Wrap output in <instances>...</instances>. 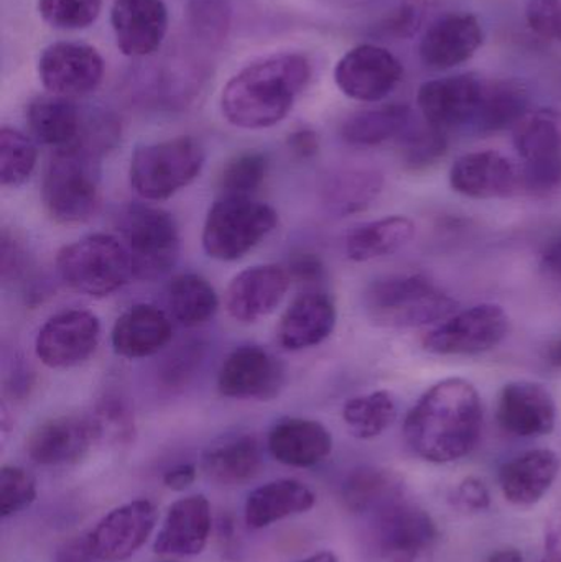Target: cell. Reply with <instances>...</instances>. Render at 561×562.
Masks as SVG:
<instances>
[{
  "label": "cell",
  "instance_id": "1",
  "mask_svg": "<svg viewBox=\"0 0 561 562\" xmlns=\"http://www.w3.org/2000/svg\"><path fill=\"white\" fill-rule=\"evenodd\" d=\"M483 405L473 383L447 379L431 386L405 418L408 448L427 462L448 464L476 449Z\"/></svg>",
  "mask_w": 561,
  "mask_h": 562
},
{
  "label": "cell",
  "instance_id": "2",
  "mask_svg": "<svg viewBox=\"0 0 561 562\" xmlns=\"http://www.w3.org/2000/svg\"><path fill=\"white\" fill-rule=\"evenodd\" d=\"M310 78L312 65L302 53L267 56L229 79L221 94V111L234 127H273L290 114Z\"/></svg>",
  "mask_w": 561,
  "mask_h": 562
},
{
  "label": "cell",
  "instance_id": "3",
  "mask_svg": "<svg viewBox=\"0 0 561 562\" xmlns=\"http://www.w3.org/2000/svg\"><path fill=\"white\" fill-rule=\"evenodd\" d=\"M101 155L85 145L53 151L42 198L46 213L59 224H81L98 213L101 204Z\"/></svg>",
  "mask_w": 561,
  "mask_h": 562
},
{
  "label": "cell",
  "instance_id": "4",
  "mask_svg": "<svg viewBox=\"0 0 561 562\" xmlns=\"http://www.w3.org/2000/svg\"><path fill=\"white\" fill-rule=\"evenodd\" d=\"M114 226L137 279H158L173 269L180 257V231L170 213L150 204H124L115 213Z\"/></svg>",
  "mask_w": 561,
  "mask_h": 562
},
{
  "label": "cell",
  "instance_id": "5",
  "mask_svg": "<svg viewBox=\"0 0 561 562\" xmlns=\"http://www.w3.org/2000/svg\"><path fill=\"white\" fill-rule=\"evenodd\" d=\"M56 269L71 290L91 297L109 296L137 279L124 244L105 234L82 237L63 247Z\"/></svg>",
  "mask_w": 561,
  "mask_h": 562
},
{
  "label": "cell",
  "instance_id": "6",
  "mask_svg": "<svg viewBox=\"0 0 561 562\" xmlns=\"http://www.w3.org/2000/svg\"><path fill=\"white\" fill-rule=\"evenodd\" d=\"M453 307V300L422 276L378 280L364 293L366 314L384 327L427 326L447 317Z\"/></svg>",
  "mask_w": 561,
  "mask_h": 562
},
{
  "label": "cell",
  "instance_id": "7",
  "mask_svg": "<svg viewBox=\"0 0 561 562\" xmlns=\"http://www.w3.org/2000/svg\"><path fill=\"white\" fill-rule=\"evenodd\" d=\"M204 160V148L193 137L142 145L132 155L128 178L138 196L164 201L193 183Z\"/></svg>",
  "mask_w": 561,
  "mask_h": 562
},
{
  "label": "cell",
  "instance_id": "8",
  "mask_svg": "<svg viewBox=\"0 0 561 562\" xmlns=\"http://www.w3.org/2000/svg\"><path fill=\"white\" fill-rule=\"evenodd\" d=\"M279 216L253 198L221 196L207 213L203 249L211 259L234 262L259 246L277 227Z\"/></svg>",
  "mask_w": 561,
  "mask_h": 562
},
{
  "label": "cell",
  "instance_id": "9",
  "mask_svg": "<svg viewBox=\"0 0 561 562\" xmlns=\"http://www.w3.org/2000/svg\"><path fill=\"white\" fill-rule=\"evenodd\" d=\"M369 541L381 562H430L438 531L431 515L407 495L369 517Z\"/></svg>",
  "mask_w": 561,
  "mask_h": 562
},
{
  "label": "cell",
  "instance_id": "10",
  "mask_svg": "<svg viewBox=\"0 0 561 562\" xmlns=\"http://www.w3.org/2000/svg\"><path fill=\"white\" fill-rule=\"evenodd\" d=\"M514 147L523 160L520 187L546 196L561 188V114L556 109L529 111L514 127Z\"/></svg>",
  "mask_w": 561,
  "mask_h": 562
},
{
  "label": "cell",
  "instance_id": "11",
  "mask_svg": "<svg viewBox=\"0 0 561 562\" xmlns=\"http://www.w3.org/2000/svg\"><path fill=\"white\" fill-rule=\"evenodd\" d=\"M509 333V316L497 304H478L425 336L424 347L438 356H478L493 350Z\"/></svg>",
  "mask_w": 561,
  "mask_h": 562
},
{
  "label": "cell",
  "instance_id": "12",
  "mask_svg": "<svg viewBox=\"0 0 561 562\" xmlns=\"http://www.w3.org/2000/svg\"><path fill=\"white\" fill-rule=\"evenodd\" d=\"M101 339L98 316L85 310H69L49 317L35 339V353L49 369H71L94 353Z\"/></svg>",
  "mask_w": 561,
  "mask_h": 562
},
{
  "label": "cell",
  "instance_id": "13",
  "mask_svg": "<svg viewBox=\"0 0 561 562\" xmlns=\"http://www.w3.org/2000/svg\"><path fill=\"white\" fill-rule=\"evenodd\" d=\"M404 76V66L388 48L364 43L349 49L335 68L339 91L355 101L378 102L388 98Z\"/></svg>",
  "mask_w": 561,
  "mask_h": 562
},
{
  "label": "cell",
  "instance_id": "14",
  "mask_svg": "<svg viewBox=\"0 0 561 562\" xmlns=\"http://www.w3.org/2000/svg\"><path fill=\"white\" fill-rule=\"evenodd\" d=\"M38 76L53 95L79 98L101 85L104 59L98 49L85 43H53L40 56Z\"/></svg>",
  "mask_w": 561,
  "mask_h": 562
},
{
  "label": "cell",
  "instance_id": "15",
  "mask_svg": "<svg viewBox=\"0 0 561 562\" xmlns=\"http://www.w3.org/2000/svg\"><path fill=\"white\" fill-rule=\"evenodd\" d=\"M157 517V508L145 498L109 512L88 531L89 547L96 561L122 562L134 557L150 538Z\"/></svg>",
  "mask_w": 561,
  "mask_h": 562
},
{
  "label": "cell",
  "instance_id": "16",
  "mask_svg": "<svg viewBox=\"0 0 561 562\" xmlns=\"http://www.w3.org/2000/svg\"><path fill=\"white\" fill-rule=\"evenodd\" d=\"M483 88V79L471 72L434 79L424 82L418 89V109L427 124L444 132L471 125Z\"/></svg>",
  "mask_w": 561,
  "mask_h": 562
},
{
  "label": "cell",
  "instance_id": "17",
  "mask_svg": "<svg viewBox=\"0 0 561 562\" xmlns=\"http://www.w3.org/2000/svg\"><path fill=\"white\" fill-rule=\"evenodd\" d=\"M283 385V369L279 360L262 347L246 346L234 350L221 367L217 389L226 398H276Z\"/></svg>",
  "mask_w": 561,
  "mask_h": 562
},
{
  "label": "cell",
  "instance_id": "18",
  "mask_svg": "<svg viewBox=\"0 0 561 562\" xmlns=\"http://www.w3.org/2000/svg\"><path fill=\"white\" fill-rule=\"evenodd\" d=\"M290 279L287 269L277 266H256L237 273L224 296L227 313L239 323H256L277 310L287 291Z\"/></svg>",
  "mask_w": 561,
  "mask_h": 562
},
{
  "label": "cell",
  "instance_id": "19",
  "mask_svg": "<svg viewBox=\"0 0 561 562\" xmlns=\"http://www.w3.org/2000/svg\"><path fill=\"white\" fill-rule=\"evenodd\" d=\"M484 42L483 26L473 13H448L428 26L420 42L422 63L435 71L470 61Z\"/></svg>",
  "mask_w": 561,
  "mask_h": 562
},
{
  "label": "cell",
  "instance_id": "20",
  "mask_svg": "<svg viewBox=\"0 0 561 562\" xmlns=\"http://www.w3.org/2000/svg\"><path fill=\"white\" fill-rule=\"evenodd\" d=\"M497 422L504 431L519 438L550 435L557 423L556 400L540 383H507L500 393Z\"/></svg>",
  "mask_w": 561,
  "mask_h": 562
},
{
  "label": "cell",
  "instance_id": "21",
  "mask_svg": "<svg viewBox=\"0 0 561 562\" xmlns=\"http://www.w3.org/2000/svg\"><path fill=\"white\" fill-rule=\"evenodd\" d=\"M450 184L457 193L473 200H497L523 190L519 168L494 150L458 158L450 170Z\"/></svg>",
  "mask_w": 561,
  "mask_h": 562
},
{
  "label": "cell",
  "instance_id": "22",
  "mask_svg": "<svg viewBox=\"0 0 561 562\" xmlns=\"http://www.w3.org/2000/svg\"><path fill=\"white\" fill-rule=\"evenodd\" d=\"M111 23L117 48L131 58H144L158 52L167 36V5L164 0H115Z\"/></svg>",
  "mask_w": 561,
  "mask_h": 562
},
{
  "label": "cell",
  "instance_id": "23",
  "mask_svg": "<svg viewBox=\"0 0 561 562\" xmlns=\"http://www.w3.org/2000/svg\"><path fill=\"white\" fill-rule=\"evenodd\" d=\"M96 445L94 429L88 416H58L33 429L26 439V454L35 464H75Z\"/></svg>",
  "mask_w": 561,
  "mask_h": 562
},
{
  "label": "cell",
  "instance_id": "24",
  "mask_svg": "<svg viewBox=\"0 0 561 562\" xmlns=\"http://www.w3.org/2000/svg\"><path fill=\"white\" fill-rule=\"evenodd\" d=\"M211 507L204 495L180 498L168 508L155 538V553L190 558L203 553L211 535Z\"/></svg>",
  "mask_w": 561,
  "mask_h": 562
},
{
  "label": "cell",
  "instance_id": "25",
  "mask_svg": "<svg viewBox=\"0 0 561 562\" xmlns=\"http://www.w3.org/2000/svg\"><path fill=\"white\" fill-rule=\"evenodd\" d=\"M335 301L322 291L300 294L280 317L277 339L285 350H303L319 346L336 326Z\"/></svg>",
  "mask_w": 561,
  "mask_h": 562
},
{
  "label": "cell",
  "instance_id": "26",
  "mask_svg": "<svg viewBox=\"0 0 561 562\" xmlns=\"http://www.w3.org/2000/svg\"><path fill=\"white\" fill-rule=\"evenodd\" d=\"M561 462L550 449H534L517 456L501 469L504 498L516 507L539 504L559 477Z\"/></svg>",
  "mask_w": 561,
  "mask_h": 562
},
{
  "label": "cell",
  "instance_id": "27",
  "mask_svg": "<svg viewBox=\"0 0 561 562\" xmlns=\"http://www.w3.org/2000/svg\"><path fill=\"white\" fill-rule=\"evenodd\" d=\"M267 446L280 464L306 469L318 465L332 454L333 438L322 423L287 418L270 429Z\"/></svg>",
  "mask_w": 561,
  "mask_h": 562
},
{
  "label": "cell",
  "instance_id": "28",
  "mask_svg": "<svg viewBox=\"0 0 561 562\" xmlns=\"http://www.w3.org/2000/svg\"><path fill=\"white\" fill-rule=\"evenodd\" d=\"M112 347L125 359H144L164 349L171 339L167 314L152 304H135L125 311L112 329Z\"/></svg>",
  "mask_w": 561,
  "mask_h": 562
},
{
  "label": "cell",
  "instance_id": "29",
  "mask_svg": "<svg viewBox=\"0 0 561 562\" xmlns=\"http://www.w3.org/2000/svg\"><path fill=\"white\" fill-rule=\"evenodd\" d=\"M315 502V494L302 482L293 479L267 482L262 487L250 492L244 517L247 527L262 530L277 521L312 510Z\"/></svg>",
  "mask_w": 561,
  "mask_h": 562
},
{
  "label": "cell",
  "instance_id": "30",
  "mask_svg": "<svg viewBox=\"0 0 561 562\" xmlns=\"http://www.w3.org/2000/svg\"><path fill=\"white\" fill-rule=\"evenodd\" d=\"M262 469V449L254 436L240 435L211 446L203 456V471L226 487L247 484Z\"/></svg>",
  "mask_w": 561,
  "mask_h": 562
},
{
  "label": "cell",
  "instance_id": "31",
  "mask_svg": "<svg viewBox=\"0 0 561 562\" xmlns=\"http://www.w3.org/2000/svg\"><path fill=\"white\" fill-rule=\"evenodd\" d=\"M407 495L397 472L374 465L355 469L343 482L341 501L349 512L371 517L392 502Z\"/></svg>",
  "mask_w": 561,
  "mask_h": 562
},
{
  "label": "cell",
  "instance_id": "32",
  "mask_svg": "<svg viewBox=\"0 0 561 562\" xmlns=\"http://www.w3.org/2000/svg\"><path fill=\"white\" fill-rule=\"evenodd\" d=\"M29 125L40 144L55 150L71 147L81 137L85 115L68 98L42 95L29 105Z\"/></svg>",
  "mask_w": 561,
  "mask_h": 562
},
{
  "label": "cell",
  "instance_id": "33",
  "mask_svg": "<svg viewBox=\"0 0 561 562\" xmlns=\"http://www.w3.org/2000/svg\"><path fill=\"white\" fill-rule=\"evenodd\" d=\"M529 91L514 79L484 81L483 95L473 125L480 134H494L516 127L529 112Z\"/></svg>",
  "mask_w": 561,
  "mask_h": 562
},
{
  "label": "cell",
  "instance_id": "34",
  "mask_svg": "<svg viewBox=\"0 0 561 562\" xmlns=\"http://www.w3.org/2000/svg\"><path fill=\"white\" fill-rule=\"evenodd\" d=\"M414 236L415 224L408 217H384L356 227L346 239V254L355 262H371L397 252Z\"/></svg>",
  "mask_w": 561,
  "mask_h": 562
},
{
  "label": "cell",
  "instance_id": "35",
  "mask_svg": "<svg viewBox=\"0 0 561 562\" xmlns=\"http://www.w3.org/2000/svg\"><path fill=\"white\" fill-rule=\"evenodd\" d=\"M414 124V112L408 105H385L351 115L343 124L341 137L356 147H375L392 138L404 137Z\"/></svg>",
  "mask_w": 561,
  "mask_h": 562
},
{
  "label": "cell",
  "instance_id": "36",
  "mask_svg": "<svg viewBox=\"0 0 561 562\" xmlns=\"http://www.w3.org/2000/svg\"><path fill=\"white\" fill-rule=\"evenodd\" d=\"M384 178L375 170H339L323 187V204L335 216L346 217L371 206L381 193Z\"/></svg>",
  "mask_w": 561,
  "mask_h": 562
},
{
  "label": "cell",
  "instance_id": "37",
  "mask_svg": "<svg viewBox=\"0 0 561 562\" xmlns=\"http://www.w3.org/2000/svg\"><path fill=\"white\" fill-rule=\"evenodd\" d=\"M167 297L175 319L187 327L207 323L220 307V297L210 281L194 273L175 277L168 284Z\"/></svg>",
  "mask_w": 561,
  "mask_h": 562
},
{
  "label": "cell",
  "instance_id": "38",
  "mask_svg": "<svg viewBox=\"0 0 561 562\" xmlns=\"http://www.w3.org/2000/svg\"><path fill=\"white\" fill-rule=\"evenodd\" d=\"M397 418L394 396L389 392H374L346 402L343 419L349 432L358 439H374L388 431Z\"/></svg>",
  "mask_w": 561,
  "mask_h": 562
},
{
  "label": "cell",
  "instance_id": "39",
  "mask_svg": "<svg viewBox=\"0 0 561 562\" xmlns=\"http://www.w3.org/2000/svg\"><path fill=\"white\" fill-rule=\"evenodd\" d=\"M94 429L96 442L125 448L135 441L137 423L131 405L117 395H105L96 403L88 416Z\"/></svg>",
  "mask_w": 561,
  "mask_h": 562
},
{
  "label": "cell",
  "instance_id": "40",
  "mask_svg": "<svg viewBox=\"0 0 561 562\" xmlns=\"http://www.w3.org/2000/svg\"><path fill=\"white\" fill-rule=\"evenodd\" d=\"M36 165V148L22 132L12 127L0 131V184L19 188L32 177Z\"/></svg>",
  "mask_w": 561,
  "mask_h": 562
},
{
  "label": "cell",
  "instance_id": "41",
  "mask_svg": "<svg viewBox=\"0 0 561 562\" xmlns=\"http://www.w3.org/2000/svg\"><path fill=\"white\" fill-rule=\"evenodd\" d=\"M269 173V158L262 151H243L227 161L217 187L223 196L250 198Z\"/></svg>",
  "mask_w": 561,
  "mask_h": 562
},
{
  "label": "cell",
  "instance_id": "42",
  "mask_svg": "<svg viewBox=\"0 0 561 562\" xmlns=\"http://www.w3.org/2000/svg\"><path fill=\"white\" fill-rule=\"evenodd\" d=\"M187 15L191 35L198 42L211 48L223 45L233 16L226 0H191Z\"/></svg>",
  "mask_w": 561,
  "mask_h": 562
},
{
  "label": "cell",
  "instance_id": "43",
  "mask_svg": "<svg viewBox=\"0 0 561 562\" xmlns=\"http://www.w3.org/2000/svg\"><path fill=\"white\" fill-rule=\"evenodd\" d=\"M102 0H38V13L49 26L81 30L98 20Z\"/></svg>",
  "mask_w": 561,
  "mask_h": 562
},
{
  "label": "cell",
  "instance_id": "44",
  "mask_svg": "<svg viewBox=\"0 0 561 562\" xmlns=\"http://www.w3.org/2000/svg\"><path fill=\"white\" fill-rule=\"evenodd\" d=\"M401 140L404 144L405 161L412 168L428 167L444 157L448 147L445 132L431 127L427 122L425 125L415 122Z\"/></svg>",
  "mask_w": 561,
  "mask_h": 562
},
{
  "label": "cell",
  "instance_id": "45",
  "mask_svg": "<svg viewBox=\"0 0 561 562\" xmlns=\"http://www.w3.org/2000/svg\"><path fill=\"white\" fill-rule=\"evenodd\" d=\"M36 498V482L30 472L16 465L0 471V515L12 517L29 508Z\"/></svg>",
  "mask_w": 561,
  "mask_h": 562
},
{
  "label": "cell",
  "instance_id": "46",
  "mask_svg": "<svg viewBox=\"0 0 561 562\" xmlns=\"http://www.w3.org/2000/svg\"><path fill=\"white\" fill-rule=\"evenodd\" d=\"M437 0H404L397 9L381 23V33L392 38H411L420 30L428 10Z\"/></svg>",
  "mask_w": 561,
  "mask_h": 562
},
{
  "label": "cell",
  "instance_id": "47",
  "mask_svg": "<svg viewBox=\"0 0 561 562\" xmlns=\"http://www.w3.org/2000/svg\"><path fill=\"white\" fill-rule=\"evenodd\" d=\"M526 19L540 38L561 42V0H529Z\"/></svg>",
  "mask_w": 561,
  "mask_h": 562
},
{
  "label": "cell",
  "instance_id": "48",
  "mask_svg": "<svg viewBox=\"0 0 561 562\" xmlns=\"http://www.w3.org/2000/svg\"><path fill=\"white\" fill-rule=\"evenodd\" d=\"M201 346L198 344H190V346H181L170 359L165 362L161 376L168 386L183 385L193 375L194 369L200 363Z\"/></svg>",
  "mask_w": 561,
  "mask_h": 562
},
{
  "label": "cell",
  "instance_id": "49",
  "mask_svg": "<svg viewBox=\"0 0 561 562\" xmlns=\"http://www.w3.org/2000/svg\"><path fill=\"white\" fill-rule=\"evenodd\" d=\"M455 505L467 514H480L491 505V494L480 479L468 477L458 485L453 495Z\"/></svg>",
  "mask_w": 561,
  "mask_h": 562
},
{
  "label": "cell",
  "instance_id": "50",
  "mask_svg": "<svg viewBox=\"0 0 561 562\" xmlns=\"http://www.w3.org/2000/svg\"><path fill=\"white\" fill-rule=\"evenodd\" d=\"M29 260H26L25 250L13 237L9 236L7 231L2 233V244H0V269H2V280L5 283L16 281L25 273Z\"/></svg>",
  "mask_w": 561,
  "mask_h": 562
},
{
  "label": "cell",
  "instance_id": "51",
  "mask_svg": "<svg viewBox=\"0 0 561 562\" xmlns=\"http://www.w3.org/2000/svg\"><path fill=\"white\" fill-rule=\"evenodd\" d=\"M540 562H561V507L546 521L543 554Z\"/></svg>",
  "mask_w": 561,
  "mask_h": 562
},
{
  "label": "cell",
  "instance_id": "52",
  "mask_svg": "<svg viewBox=\"0 0 561 562\" xmlns=\"http://www.w3.org/2000/svg\"><path fill=\"white\" fill-rule=\"evenodd\" d=\"M287 272H289L290 279L292 280L318 283V281L323 279L325 270H323L322 262H319L316 257L303 254V256H296L290 260Z\"/></svg>",
  "mask_w": 561,
  "mask_h": 562
},
{
  "label": "cell",
  "instance_id": "53",
  "mask_svg": "<svg viewBox=\"0 0 561 562\" xmlns=\"http://www.w3.org/2000/svg\"><path fill=\"white\" fill-rule=\"evenodd\" d=\"M56 562H98L89 547L88 533L72 538L56 553Z\"/></svg>",
  "mask_w": 561,
  "mask_h": 562
},
{
  "label": "cell",
  "instance_id": "54",
  "mask_svg": "<svg viewBox=\"0 0 561 562\" xmlns=\"http://www.w3.org/2000/svg\"><path fill=\"white\" fill-rule=\"evenodd\" d=\"M197 481V468L193 464H178L165 472L164 484L170 491L181 492Z\"/></svg>",
  "mask_w": 561,
  "mask_h": 562
},
{
  "label": "cell",
  "instance_id": "55",
  "mask_svg": "<svg viewBox=\"0 0 561 562\" xmlns=\"http://www.w3.org/2000/svg\"><path fill=\"white\" fill-rule=\"evenodd\" d=\"M293 154L302 158L313 157L318 151V135L312 131H299L292 134L289 140Z\"/></svg>",
  "mask_w": 561,
  "mask_h": 562
},
{
  "label": "cell",
  "instance_id": "56",
  "mask_svg": "<svg viewBox=\"0 0 561 562\" xmlns=\"http://www.w3.org/2000/svg\"><path fill=\"white\" fill-rule=\"evenodd\" d=\"M542 263L550 273L561 277V237L547 247L542 256Z\"/></svg>",
  "mask_w": 561,
  "mask_h": 562
},
{
  "label": "cell",
  "instance_id": "57",
  "mask_svg": "<svg viewBox=\"0 0 561 562\" xmlns=\"http://www.w3.org/2000/svg\"><path fill=\"white\" fill-rule=\"evenodd\" d=\"M487 562H526L524 561V554L520 553L516 548H504V550L496 551L491 554Z\"/></svg>",
  "mask_w": 561,
  "mask_h": 562
},
{
  "label": "cell",
  "instance_id": "58",
  "mask_svg": "<svg viewBox=\"0 0 561 562\" xmlns=\"http://www.w3.org/2000/svg\"><path fill=\"white\" fill-rule=\"evenodd\" d=\"M546 359L550 366L561 367V340H557L547 349Z\"/></svg>",
  "mask_w": 561,
  "mask_h": 562
},
{
  "label": "cell",
  "instance_id": "59",
  "mask_svg": "<svg viewBox=\"0 0 561 562\" xmlns=\"http://www.w3.org/2000/svg\"><path fill=\"white\" fill-rule=\"evenodd\" d=\"M296 562H339L338 558L335 554L329 553V551H322V553L313 554V557L305 558V560H300Z\"/></svg>",
  "mask_w": 561,
  "mask_h": 562
},
{
  "label": "cell",
  "instance_id": "60",
  "mask_svg": "<svg viewBox=\"0 0 561 562\" xmlns=\"http://www.w3.org/2000/svg\"><path fill=\"white\" fill-rule=\"evenodd\" d=\"M160 562H177V561H160Z\"/></svg>",
  "mask_w": 561,
  "mask_h": 562
}]
</instances>
